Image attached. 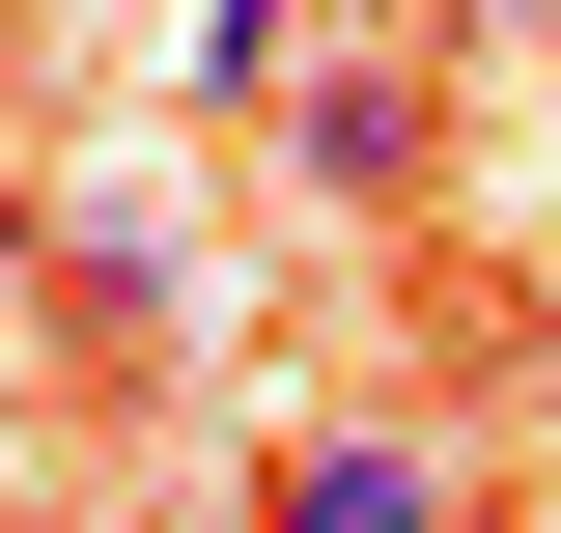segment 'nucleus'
I'll use <instances>...</instances> for the list:
<instances>
[{"instance_id": "1", "label": "nucleus", "mask_w": 561, "mask_h": 533, "mask_svg": "<svg viewBox=\"0 0 561 533\" xmlns=\"http://www.w3.org/2000/svg\"><path fill=\"white\" fill-rule=\"evenodd\" d=\"M280 169H309L337 225H393L421 169H449V57H393V29H365V57H309V84H280Z\"/></svg>"}, {"instance_id": "2", "label": "nucleus", "mask_w": 561, "mask_h": 533, "mask_svg": "<svg viewBox=\"0 0 561 533\" xmlns=\"http://www.w3.org/2000/svg\"><path fill=\"white\" fill-rule=\"evenodd\" d=\"M280 533H478V477L421 421H337V450H280Z\"/></svg>"}]
</instances>
